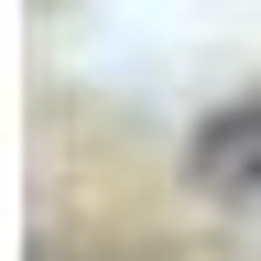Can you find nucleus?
Here are the masks:
<instances>
[{
  "label": "nucleus",
  "mask_w": 261,
  "mask_h": 261,
  "mask_svg": "<svg viewBox=\"0 0 261 261\" xmlns=\"http://www.w3.org/2000/svg\"><path fill=\"white\" fill-rule=\"evenodd\" d=\"M185 185H196V196H261V98L218 109V120L185 142Z\"/></svg>",
  "instance_id": "f257e3e1"
}]
</instances>
